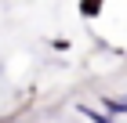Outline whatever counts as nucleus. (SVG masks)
Listing matches in <instances>:
<instances>
[{
    "label": "nucleus",
    "instance_id": "obj_1",
    "mask_svg": "<svg viewBox=\"0 0 127 123\" xmlns=\"http://www.w3.org/2000/svg\"><path fill=\"white\" fill-rule=\"evenodd\" d=\"M98 11H102V0H80V15H84V18H91Z\"/></svg>",
    "mask_w": 127,
    "mask_h": 123
}]
</instances>
